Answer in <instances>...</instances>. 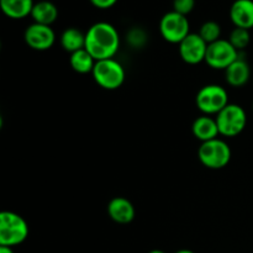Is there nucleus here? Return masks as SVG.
<instances>
[{
  "mask_svg": "<svg viewBox=\"0 0 253 253\" xmlns=\"http://www.w3.org/2000/svg\"><path fill=\"white\" fill-rule=\"evenodd\" d=\"M119 48L120 35L109 22H96L85 32V49L95 61L114 58Z\"/></svg>",
  "mask_w": 253,
  "mask_h": 253,
  "instance_id": "nucleus-1",
  "label": "nucleus"
},
{
  "mask_svg": "<svg viewBox=\"0 0 253 253\" xmlns=\"http://www.w3.org/2000/svg\"><path fill=\"white\" fill-rule=\"evenodd\" d=\"M29 232V225L21 215L14 211L0 212V246H19L27 239Z\"/></svg>",
  "mask_w": 253,
  "mask_h": 253,
  "instance_id": "nucleus-2",
  "label": "nucleus"
},
{
  "mask_svg": "<svg viewBox=\"0 0 253 253\" xmlns=\"http://www.w3.org/2000/svg\"><path fill=\"white\" fill-rule=\"evenodd\" d=\"M231 157L232 152L229 143L219 137L202 142L198 148V158L200 163L209 169H221L226 167Z\"/></svg>",
  "mask_w": 253,
  "mask_h": 253,
  "instance_id": "nucleus-3",
  "label": "nucleus"
},
{
  "mask_svg": "<svg viewBox=\"0 0 253 253\" xmlns=\"http://www.w3.org/2000/svg\"><path fill=\"white\" fill-rule=\"evenodd\" d=\"M91 76L100 88L105 90H116L125 82L126 73L120 62L110 58L96 61Z\"/></svg>",
  "mask_w": 253,
  "mask_h": 253,
  "instance_id": "nucleus-4",
  "label": "nucleus"
},
{
  "mask_svg": "<svg viewBox=\"0 0 253 253\" xmlns=\"http://www.w3.org/2000/svg\"><path fill=\"white\" fill-rule=\"evenodd\" d=\"M195 104L203 115L216 116L222 109L229 105V93L217 84H208L199 89L195 96Z\"/></svg>",
  "mask_w": 253,
  "mask_h": 253,
  "instance_id": "nucleus-5",
  "label": "nucleus"
},
{
  "mask_svg": "<svg viewBox=\"0 0 253 253\" xmlns=\"http://www.w3.org/2000/svg\"><path fill=\"white\" fill-rule=\"evenodd\" d=\"M220 135L224 137H236L247 125V115L245 109L237 104H229L216 116Z\"/></svg>",
  "mask_w": 253,
  "mask_h": 253,
  "instance_id": "nucleus-6",
  "label": "nucleus"
},
{
  "mask_svg": "<svg viewBox=\"0 0 253 253\" xmlns=\"http://www.w3.org/2000/svg\"><path fill=\"white\" fill-rule=\"evenodd\" d=\"M161 36L169 43L179 44L190 34V24L187 16L169 11L162 16L160 21Z\"/></svg>",
  "mask_w": 253,
  "mask_h": 253,
  "instance_id": "nucleus-7",
  "label": "nucleus"
},
{
  "mask_svg": "<svg viewBox=\"0 0 253 253\" xmlns=\"http://www.w3.org/2000/svg\"><path fill=\"white\" fill-rule=\"evenodd\" d=\"M240 57V52L230 43L229 40L220 39L208 46L205 63L212 69L225 71Z\"/></svg>",
  "mask_w": 253,
  "mask_h": 253,
  "instance_id": "nucleus-8",
  "label": "nucleus"
},
{
  "mask_svg": "<svg viewBox=\"0 0 253 253\" xmlns=\"http://www.w3.org/2000/svg\"><path fill=\"white\" fill-rule=\"evenodd\" d=\"M24 40L27 46L35 51H47L56 42V34L51 26L34 22L25 30Z\"/></svg>",
  "mask_w": 253,
  "mask_h": 253,
  "instance_id": "nucleus-9",
  "label": "nucleus"
},
{
  "mask_svg": "<svg viewBox=\"0 0 253 253\" xmlns=\"http://www.w3.org/2000/svg\"><path fill=\"white\" fill-rule=\"evenodd\" d=\"M209 44L200 37L199 34L190 32L184 40L179 43V56L185 63L199 64L205 62L207 51Z\"/></svg>",
  "mask_w": 253,
  "mask_h": 253,
  "instance_id": "nucleus-10",
  "label": "nucleus"
},
{
  "mask_svg": "<svg viewBox=\"0 0 253 253\" xmlns=\"http://www.w3.org/2000/svg\"><path fill=\"white\" fill-rule=\"evenodd\" d=\"M108 214L116 224H130L135 219V207L128 199L124 197H115L109 202Z\"/></svg>",
  "mask_w": 253,
  "mask_h": 253,
  "instance_id": "nucleus-11",
  "label": "nucleus"
},
{
  "mask_svg": "<svg viewBox=\"0 0 253 253\" xmlns=\"http://www.w3.org/2000/svg\"><path fill=\"white\" fill-rule=\"evenodd\" d=\"M230 19L235 27L251 30L253 27V0H235L230 7Z\"/></svg>",
  "mask_w": 253,
  "mask_h": 253,
  "instance_id": "nucleus-12",
  "label": "nucleus"
},
{
  "mask_svg": "<svg viewBox=\"0 0 253 253\" xmlns=\"http://www.w3.org/2000/svg\"><path fill=\"white\" fill-rule=\"evenodd\" d=\"M225 79L229 85L234 88H241L246 85L251 79V68L246 59L239 58L230 67L225 69Z\"/></svg>",
  "mask_w": 253,
  "mask_h": 253,
  "instance_id": "nucleus-13",
  "label": "nucleus"
},
{
  "mask_svg": "<svg viewBox=\"0 0 253 253\" xmlns=\"http://www.w3.org/2000/svg\"><path fill=\"white\" fill-rule=\"evenodd\" d=\"M192 132L197 140L202 142L214 140L220 135L216 119L209 115H202L194 120L192 125Z\"/></svg>",
  "mask_w": 253,
  "mask_h": 253,
  "instance_id": "nucleus-14",
  "label": "nucleus"
},
{
  "mask_svg": "<svg viewBox=\"0 0 253 253\" xmlns=\"http://www.w3.org/2000/svg\"><path fill=\"white\" fill-rule=\"evenodd\" d=\"M34 0H0V9L5 16L14 20L31 16Z\"/></svg>",
  "mask_w": 253,
  "mask_h": 253,
  "instance_id": "nucleus-15",
  "label": "nucleus"
},
{
  "mask_svg": "<svg viewBox=\"0 0 253 253\" xmlns=\"http://www.w3.org/2000/svg\"><path fill=\"white\" fill-rule=\"evenodd\" d=\"M31 17L36 24L51 26L58 17V9L49 0H41V1L35 2Z\"/></svg>",
  "mask_w": 253,
  "mask_h": 253,
  "instance_id": "nucleus-16",
  "label": "nucleus"
},
{
  "mask_svg": "<svg viewBox=\"0 0 253 253\" xmlns=\"http://www.w3.org/2000/svg\"><path fill=\"white\" fill-rule=\"evenodd\" d=\"M61 44L64 51L69 53L85 48V34L76 27H68L61 35Z\"/></svg>",
  "mask_w": 253,
  "mask_h": 253,
  "instance_id": "nucleus-17",
  "label": "nucleus"
},
{
  "mask_svg": "<svg viewBox=\"0 0 253 253\" xmlns=\"http://www.w3.org/2000/svg\"><path fill=\"white\" fill-rule=\"evenodd\" d=\"M95 63L96 61L85 48L74 52L69 57V64H71L72 69L79 74L91 73Z\"/></svg>",
  "mask_w": 253,
  "mask_h": 253,
  "instance_id": "nucleus-18",
  "label": "nucleus"
},
{
  "mask_svg": "<svg viewBox=\"0 0 253 253\" xmlns=\"http://www.w3.org/2000/svg\"><path fill=\"white\" fill-rule=\"evenodd\" d=\"M198 34L208 44L214 43L221 37V27L216 21H205Z\"/></svg>",
  "mask_w": 253,
  "mask_h": 253,
  "instance_id": "nucleus-19",
  "label": "nucleus"
},
{
  "mask_svg": "<svg viewBox=\"0 0 253 253\" xmlns=\"http://www.w3.org/2000/svg\"><path fill=\"white\" fill-rule=\"evenodd\" d=\"M229 41L237 51H242L246 48L251 42V35H250V30L240 29V27H235L231 31L229 37Z\"/></svg>",
  "mask_w": 253,
  "mask_h": 253,
  "instance_id": "nucleus-20",
  "label": "nucleus"
},
{
  "mask_svg": "<svg viewBox=\"0 0 253 253\" xmlns=\"http://www.w3.org/2000/svg\"><path fill=\"white\" fill-rule=\"evenodd\" d=\"M195 0H173V11L184 16L189 15L194 10Z\"/></svg>",
  "mask_w": 253,
  "mask_h": 253,
  "instance_id": "nucleus-21",
  "label": "nucleus"
},
{
  "mask_svg": "<svg viewBox=\"0 0 253 253\" xmlns=\"http://www.w3.org/2000/svg\"><path fill=\"white\" fill-rule=\"evenodd\" d=\"M127 41H130V43L132 44V46H142L143 42L146 41L145 32L140 29L131 30L130 34L127 35Z\"/></svg>",
  "mask_w": 253,
  "mask_h": 253,
  "instance_id": "nucleus-22",
  "label": "nucleus"
},
{
  "mask_svg": "<svg viewBox=\"0 0 253 253\" xmlns=\"http://www.w3.org/2000/svg\"><path fill=\"white\" fill-rule=\"evenodd\" d=\"M98 9H110L119 0H89Z\"/></svg>",
  "mask_w": 253,
  "mask_h": 253,
  "instance_id": "nucleus-23",
  "label": "nucleus"
},
{
  "mask_svg": "<svg viewBox=\"0 0 253 253\" xmlns=\"http://www.w3.org/2000/svg\"><path fill=\"white\" fill-rule=\"evenodd\" d=\"M0 253H14L11 247L6 246H0Z\"/></svg>",
  "mask_w": 253,
  "mask_h": 253,
  "instance_id": "nucleus-24",
  "label": "nucleus"
},
{
  "mask_svg": "<svg viewBox=\"0 0 253 253\" xmlns=\"http://www.w3.org/2000/svg\"><path fill=\"white\" fill-rule=\"evenodd\" d=\"M174 253H194V252L190 251V250H179V251H177Z\"/></svg>",
  "mask_w": 253,
  "mask_h": 253,
  "instance_id": "nucleus-25",
  "label": "nucleus"
},
{
  "mask_svg": "<svg viewBox=\"0 0 253 253\" xmlns=\"http://www.w3.org/2000/svg\"><path fill=\"white\" fill-rule=\"evenodd\" d=\"M148 253H166V252L162 251V250H152V251H150Z\"/></svg>",
  "mask_w": 253,
  "mask_h": 253,
  "instance_id": "nucleus-26",
  "label": "nucleus"
},
{
  "mask_svg": "<svg viewBox=\"0 0 253 253\" xmlns=\"http://www.w3.org/2000/svg\"><path fill=\"white\" fill-rule=\"evenodd\" d=\"M252 109H253V104H252Z\"/></svg>",
  "mask_w": 253,
  "mask_h": 253,
  "instance_id": "nucleus-27",
  "label": "nucleus"
},
{
  "mask_svg": "<svg viewBox=\"0 0 253 253\" xmlns=\"http://www.w3.org/2000/svg\"><path fill=\"white\" fill-rule=\"evenodd\" d=\"M252 82H253V77H252Z\"/></svg>",
  "mask_w": 253,
  "mask_h": 253,
  "instance_id": "nucleus-28",
  "label": "nucleus"
}]
</instances>
